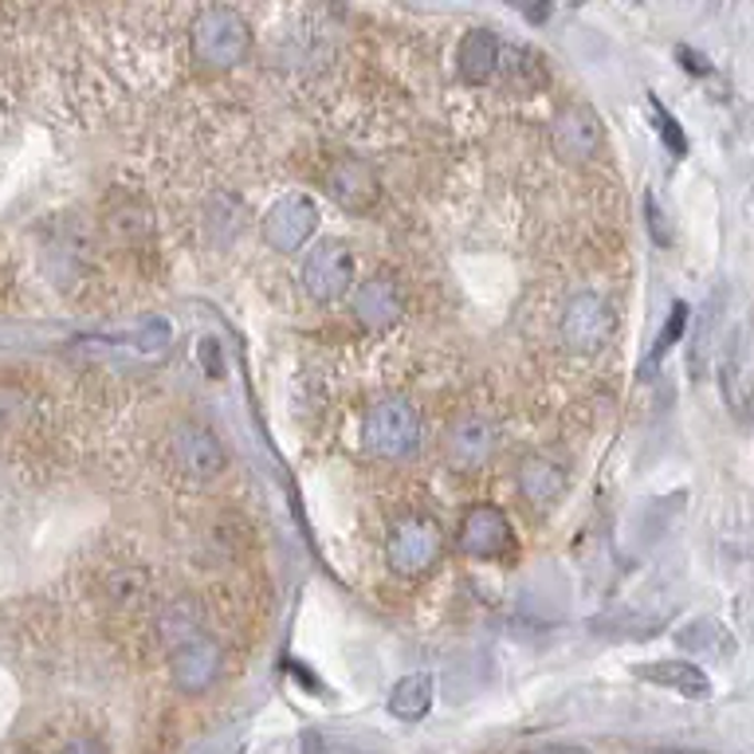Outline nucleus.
Returning a JSON list of instances; mask_svg holds the SVG:
<instances>
[{"label":"nucleus","instance_id":"9d476101","mask_svg":"<svg viewBox=\"0 0 754 754\" xmlns=\"http://www.w3.org/2000/svg\"><path fill=\"white\" fill-rule=\"evenodd\" d=\"M515 547V530L511 519L499 511V507H476L467 511L460 523V550L472 558H503L511 554Z\"/></svg>","mask_w":754,"mask_h":754},{"label":"nucleus","instance_id":"ddd939ff","mask_svg":"<svg viewBox=\"0 0 754 754\" xmlns=\"http://www.w3.org/2000/svg\"><path fill=\"white\" fill-rule=\"evenodd\" d=\"M323 188L331 193V201H338L342 208L351 213H366L377 205V177L369 165L354 162V158H342L331 170L323 173Z\"/></svg>","mask_w":754,"mask_h":754},{"label":"nucleus","instance_id":"a878e982","mask_svg":"<svg viewBox=\"0 0 754 754\" xmlns=\"http://www.w3.org/2000/svg\"><path fill=\"white\" fill-rule=\"evenodd\" d=\"M653 110H656V122H660V134H665L668 150H672V153H683V150H688V138H683L680 122H676V118L668 115L665 107H660V99H653Z\"/></svg>","mask_w":754,"mask_h":754},{"label":"nucleus","instance_id":"7c9ffc66","mask_svg":"<svg viewBox=\"0 0 754 754\" xmlns=\"http://www.w3.org/2000/svg\"><path fill=\"white\" fill-rule=\"evenodd\" d=\"M201 358L208 362V374H213V377L225 369V366H216V342H205V346H201Z\"/></svg>","mask_w":754,"mask_h":754},{"label":"nucleus","instance_id":"0eeeda50","mask_svg":"<svg viewBox=\"0 0 754 754\" xmlns=\"http://www.w3.org/2000/svg\"><path fill=\"white\" fill-rule=\"evenodd\" d=\"M314 225H319V205H314L306 193H288V197H279L276 205L263 213L260 233L271 248L291 256V251H299L306 240H311Z\"/></svg>","mask_w":754,"mask_h":754},{"label":"nucleus","instance_id":"20e7f679","mask_svg":"<svg viewBox=\"0 0 754 754\" xmlns=\"http://www.w3.org/2000/svg\"><path fill=\"white\" fill-rule=\"evenodd\" d=\"M550 146H554V153L562 162L590 165L605 146L602 115L590 103H570V107H562L554 126H550Z\"/></svg>","mask_w":754,"mask_h":754},{"label":"nucleus","instance_id":"f8f14e48","mask_svg":"<svg viewBox=\"0 0 754 754\" xmlns=\"http://www.w3.org/2000/svg\"><path fill=\"white\" fill-rule=\"evenodd\" d=\"M719 394H723V405H728L739 421L751 417L754 374H751V366H746V334L743 331L731 334L728 354H723V362H719Z\"/></svg>","mask_w":754,"mask_h":754},{"label":"nucleus","instance_id":"aec40b11","mask_svg":"<svg viewBox=\"0 0 754 754\" xmlns=\"http://www.w3.org/2000/svg\"><path fill=\"white\" fill-rule=\"evenodd\" d=\"M429 708H432V676L429 672L401 676V680L394 683V691H389V711H394L397 719H405V723L424 719Z\"/></svg>","mask_w":754,"mask_h":754},{"label":"nucleus","instance_id":"393cba45","mask_svg":"<svg viewBox=\"0 0 754 754\" xmlns=\"http://www.w3.org/2000/svg\"><path fill=\"white\" fill-rule=\"evenodd\" d=\"M303 754H362V746H354V739L323 735V731H306V735H303Z\"/></svg>","mask_w":754,"mask_h":754},{"label":"nucleus","instance_id":"2eb2a0df","mask_svg":"<svg viewBox=\"0 0 754 754\" xmlns=\"http://www.w3.org/2000/svg\"><path fill=\"white\" fill-rule=\"evenodd\" d=\"M99 593L115 613H138L150 602V574L134 562H115L103 570Z\"/></svg>","mask_w":754,"mask_h":754},{"label":"nucleus","instance_id":"cd10ccee","mask_svg":"<svg viewBox=\"0 0 754 754\" xmlns=\"http://www.w3.org/2000/svg\"><path fill=\"white\" fill-rule=\"evenodd\" d=\"M138 346H146V351H165L170 346V323L165 319H150L146 331L138 334Z\"/></svg>","mask_w":754,"mask_h":754},{"label":"nucleus","instance_id":"412c9836","mask_svg":"<svg viewBox=\"0 0 754 754\" xmlns=\"http://www.w3.org/2000/svg\"><path fill=\"white\" fill-rule=\"evenodd\" d=\"M107 233L118 244H130V248L146 244L153 236V213L142 201H118V205L107 208Z\"/></svg>","mask_w":754,"mask_h":754},{"label":"nucleus","instance_id":"f3484780","mask_svg":"<svg viewBox=\"0 0 754 754\" xmlns=\"http://www.w3.org/2000/svg\"><path fill=\"white\" fill-rule=\"evenodd\" d=\"M519 492L530 507L547 511V507H554L566 492V467L550 456H527L519 464Z\"/></svg>","mask_w":754,"mask_h":754},{"label":"nucleus","instance_id":"6ab92c4d","mask_svg":"<svg viewBox=\"0 0 754 754\" xmlns=\"http://www.w3.org/2000/svg\"><path fill=\"white\" fill-rule=\"evenodd\" d=\"M723 306H728V291L715 288L708 295V303L700 306V314H696V331H691V351H688L691 381H700V377L708 374L711 351H715V338H719V319H723Z\"/></svg>","mask_w":754,"mask_h":754},{"label":"nucleus","instance_id":"f03ea898","mask_svg":"<svg viewBox=\"0 0 754 754\" xmlns=\"http://www.w3.org/2000/svg\"><path fill=\"white\" fill-rule=\"evenodd\" d=\"M613 334H617V314H613L605 295L578 291V295L566 299L562 319H558V338L570 354H578V358L602 354L613 342Z\"/></svg>","mask_w":754,"mask_h":754},{"label":"nucleus","instance_id":"c85d7f7f","mask_svg":"<svg viewBox=\"0 0 754 754\" xmlns=\"http://www.w3.org/2000/svg\"><path fill=\"white\" fill-rule=\"evenodd\" d=\"M60 754H107V751H103L95 739H75V743H67Z\"/></svg>","mask_w":754,"mask_h":754},{"label":"nucleus","instance_id":"b1692460","mask_svg":"<svg viewBox=\"0 0 754 754\" xmlns=\"http://www.w3.org/2000/svg\"><path fill=\"white\" fill-rule=\"evenodd\" d=\"M683 326H688V306H683V303H672V311H668V323H665V331L656 334L653 354H648V366H645V369H653L656 362H665V354L672 351L676 342L683 338Z\"/></svg>","mask_w":754,"mask_h":754},{"label":"nucleus","instance_id":"a211bd4d","mask_svg":"<svg viewBox=\"0 0 754 754\" xmlns=\"http://www.w3.org/2000/svg\"><path fill=\"white\" fill-rule=\"evenodd\" d=\"M499 60H503V44L487 28H472L456 47V67L467 83H487L499 72Z\"/></svg>","mask_w":754,"mask_h":754},{"label":"nucleus","instance_id":"dca6fc26","mask_svg":"<svg viewBox=\"0 0 754 754\" xmlns=\"http://www.w3.org/2000/svg\"><path fill=\"white\" fill-rule=\"evenodd\" d=\"M633 672L648 683L680 691L683 700H711L708 672H703L700 665H691V660H645V665H637Z\"/></svg>","mask_w":754,"mask_h":754},{"label":"nucleus","instance_id":"c756f323","mask_svg":"<svg viewBox=\"0 0 754 754\" xmlns=\"http://www.w3.org/2000/svg\"><path fill=\"white\" fill-rule=\"evenodd\" d=\"M680 63H688V72H696V75H708V60H703L700 52H688V47H680Z\"/></svg>","mask_w":754,"mask_h":754},{"label":"nucleus","instance_id":"2f4dec72","mask_svg":"<svg viewBox=\"0 0 754 754\" xmlns=\"http://www.w3.org/2000/svg\"><path fill=\"white\" fill-rule=\"evenodd\" d=\"M680 754H700V751H680Z\"/></svg>","mask_w":754,"mask_h":754},{"label":"nucleus","instance_id":"bb28decb","mask_svg":"<svg viewBox=\"0 0 754 754\" xmlns=\"http://www.w3.org/2000/svg\"><path fill=\"white\" fill-rule=\"evenodd\" d=\"M645 213H648V233H653V240L656 244H672V228H668V216H665V208L656 205L653 193L645 197Z\"/></svg>","mask_w":754,"mask_h":754},{"label":"nucleus","instance_id":"5701e85b","mask_svg":"<svg viewBox=\"0 0 754 754\" xmlns=\"http://www.w3.org/2000/svg\"><path fill=\"white\" fill-rule=\"evenodd\" d=\"M676 645L688 648V653H731L728 628L719 621H691L676 633Z\"/></svg>","mask_w":754,"mask_h":754},{"label":"nucleus","instance_id":"4468645a","mask_svg":"<svg viewBox=\"0 0 754 754\" xmlns=\"http://www.w3.org/2000/svg\"><path fill=\"white\" fill-rule=\"evenodd\" d=\"M351 311L369 331H386V326H394L405 314V291L397 288L394 279H369V283H362L354 291Z\"/></svg>","mask_w":754,"mask_h":754},{"label":"nucleus","instance_id":"f257e3e1","mask_svg":"<svg viewBox=\"0 0 754 754\" xmlns=\"http://www.w3.org/2000/svg\"><path fill=\"white\" fill-rule=\"evenodd\" d=\"M251 47V28L228 4H205V9L193 12V24H188V52L201 67L208 72H225L248 55Z\"/></svg>","mask_w":754,"mask_h":754},{"label":"nucleus","instance_id":"6e6552de","mask_svg":"<svg viewBox=\"0 0 754 754\" xmlns=\"http://www.w3.org/2000/svg\"><path fill=\"white\" fill-rule=\"evenodd\" d=\"M354 283V251L342 240H319L311 248V256L303 260V288L319 303L346 295V288Z\"/></svg>","mask_w":754,"mask_h":754},{"label":"nucleus","instance_id":"4be33fe9","mask_svg":"<svg viewBox=\"0 0 754 754\" xmlns=\"http://www.w3.org/2000/svg\"><path fill=\"white\" fill-rule=\"evenodd\" d=\"M197 628H201V610L188 597H181V602H170L162 610V617H158V633H162V640L170 648L185 645V640L197 637Z\"/></svg>","mask_w":754,"mask_h":754},{"label":"nucleus","instance_id":"7ed1b4c3","mask_svg":"<svg viewBox=\"0 0 754 754\" xmlns=\"http://www.w3.org/2000/svg\"><path fill=\"white\" fill-rule=\"evenodd\" d=\"M362 444L381 460L413 456L421 449V413L405 397H386L362 421Z\"/></svg>","mask_w":754,"mask_h":754},{"label":"nucleus","instance_id":"9b49d317","mask_svg":"<svg viewBox=\"0 0 754 754\" xmlns=\"http://www.w3.org/2000/svg\"><path fill=\"white\" fill-rule=\"evenodd\" d=\"M170 672H173V683L185 696L208 691L216 683V676H220V648H216V640L193 637L185 645L170 648Z\"/></svg>","mask_w":754,"mask_h":754},{"label":"nucleus","instance_id":"423d86ee","mask_svg":"<svg viewBox=\"0 0 754 754\" xmlns=\"http://www.w3.org/2000/svg\"><path fill=\"white\" fill-rule=\"evenodd\" d=\"M440 554V527L429 515H409L401 519L386 539V562L394 574L413 578L424 574Z\"/></svg>","mask_w":754,"mask_h":754},{"label":"nucleus","instance_id":"39448f33","mask_svg":"<svg viewBox=\"0 0 754 754\" xmlns=\"http://www.w3.org/2000/svg\"><path fill=\"white\" fill-rule=\"evenodd\" d=\"M170 456H173V464H177L181 476L197 480V484H208V480H216L228 467V452H225V444H220V437H216L213 429H205V424H193V421L173 424Z\"/></svg>","mask_w":754,"mask_h":754},{"label":"nucleus","instance_id":"1a4fd4ad","mask_svg":"<svg viewBox=\"0 0 754 754\" xmlns=\"http://www.w3.org/2000/svg\"><path fill=\"white\" fill-rule=\"evenodd\" d=\"M495 452V424L480 413H464L449 424L444 432V460H449L452 472L467 476V472H480V467L492 460Z\"/></svg>","mask_w":754,"mask_h":754}]
</instances>
